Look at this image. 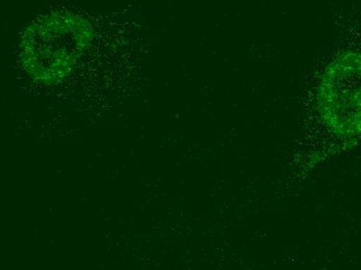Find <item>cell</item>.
<instances>
[{"label":"cell","mask_w":361,"mask_h":270,"mask_svg":"<svg viewBox=\"0 0 361 270\" xmlns=\"http://www.w3.org/2000/svg\"><path fill=\"white\" fill-rule=\"evenodd\" d=\"M317 104L330 133L342 138L361 135V51L343 52L326 67Z\"/></svg>","instance_id":"6da1fadb"},{"label":"cell","mask_w":361,"mask_h":270,"mask_svg":"<svg viewBox=\"0 0 361 270\" xmlns=\"http://www.w3.org/2000/svg\"><path fill=\"white\" fill-rule=\"evenodd\" d=\"M92 41L87 26L50 24L28 32L22 43L21 59L30 78L43 85H56L71 74Z\"/></svg>","instance_id":"7a4b0ae2"}]
</instances>
